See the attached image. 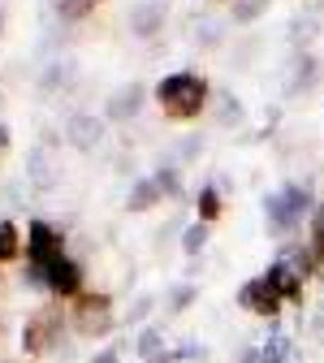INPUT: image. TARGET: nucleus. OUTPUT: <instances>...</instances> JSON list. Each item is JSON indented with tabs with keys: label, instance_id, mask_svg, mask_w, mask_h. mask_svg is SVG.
<instances>
[{
	"label": "nucleus",
	"instance_id": "7",
	"mask_svg": "<svg viewBox=\"0 0 324 363\" xmlns=\"http://www.w3.org/2000/svg\"><path fill=\"white\" fill-rule=\"evenodd\" d=\"M26 177H30L35 191H52L57 182H61V169L52 164V156L43 152V147H35V152L26 156Z\"/></svg>",
	"mask_w": 324,
	"mask_h": 363
},
{
	"label": "nucleus",
	"instance_id": "4",
	"mask_svg": "<svg viewBox=\"0 0 324 363\" xmlns=\"http://www.w3.org/2000/svg\"><path fill=\"white\" fill-rule=\"evenodd\" d=\"M100 134H104V121H100L96 113H74V117L65 121V139H69L78 152H96Z\"/></svg>",
	"mask_w": 324,
	"mask_h": 363
},
{
	"label": "nucleus",
	"instance_id": "9",
	"mask_svg": "<svg viewBox=\"0 0 324 363\" xmlns=\"http://www.w3.org/2000/svg\"><path fill=\"white\" fill-rule=\"evenodd\" d=\"M57 329H61V320L52 311H43V315H35V320L26 325V333H22V346L30 350V354H39V350H48V342L57 337Z\"/></svg>",
	"mask_w": 324,
	"mask_h": 363
},
{
	"label": "nucleus",
	"instance_id": "19",
	"mask_svg": "<svg viewBox=\"0 0 324 363\" xmlns=\"http://www.w3.org/2000/svg\"><path fill=\"white\" fill-rule=\"evenodd\" d=\"M311 251L324 259V203L315 208V220H311Z\"/></svg>",
	"mask_w": 324,
	"mask_h": 363
},
{
	"label": "nucleus",
	"instance_id": "1",
	"mask_svg": "<svg viewBox=\"0 0 324 363\" xmlns=\"http://www.w3.org/2000/svg\"><path fill=\"white\" fill-rule=\"evenodd\" d=\"M156 96H160V104H164L169 113L195 117L199 104H203V96H208V82H203L199 74H169V78L156 86Z\"/></svg>",
	"mask_w": 324,
	"mask_h": 363
},
{
	"label": "nucleus",
	"instance_id": "24",
	"mask_svg": "<svg viewBox=\"0 0 324 363\" xmlns=\"http://www.w3.org/2000/svg\"><path fill=\"white\" fill-rule=\"evenodd\" d=\"M191 298H195V290H191V286H177V290H173V298H169V307L177 311V307H186Z\"/></svg>",
	"mask_w": 324,
	"mask_h": 363
},
{
	"label": "nucleus",
	"instance_id": "8",
	"mask_svg": "<svg viewBox=\"0 0 324 363\" xmlns=\"http://www.w3.org/2000/svg\"><path fill=\"white\" fill-rule=\"evenodd\" d=\"M238 303L247 307V311H259V315H272L276 311V303H281V294H276L264 277L259 281H247L242 290H238Z\"/></svg>",
	"mask_w": 324,
	"mask_h": 363
},
{
	"label": "nucleus",
	"instance_id": "2",
	"mask_svg": "<svg viewBox=\"0 0 324 363\" xmlns=\"http://www.w3.org/2000/svg\"><path fill=\"white\" fill-rule=\"evenodd\" d=\"M311 208V191L307 186H281L276 195H268L264 199V216H268V230L272 234H286V230H294V225L303 220V212Z\"/></svg>",
	"mask_w": 324,
	"mask_h": 363
},
{
	"label": "nucleus",
	"instance_id": "6",
	"mask_svg": "<svg viewBox=\"0 0 324 363\" xmlns=\"http://www.w3.org/2000/svg\"><path fill=\"white\" fill-rule=\"evenodd\" d=\"M57 255H61V238L52 234V225L48 220H35L30 225V264L43 268V264L57 259Z\"/></svg>",
	"mask_w": 324,
	"mask_h": 363
},
{
	"label": "nucleus",
	"instance_id": "11",
	"mask_svg": "<svg viewBox=\"0 0 324 363\" xmlns=\"http://www.w3.org/2000/svg\"><path fill=\"white\" fill-rule=\"evenodd\" d=\"M104 307H108V298H86V303H82V311H78L82 333H108V329H113Z\"/></svg>",
	"mask_w": 324,
	"mask_h": 363
},
{
	"label": "nucleus",
	"instance_id": "3",
	"mask_svg": "<svg viewBox=\"0 0 324 363\" xmlns=\"http://www.w3.org/2000/svg\"><path fill=\"white\" fill-rule=\"evenodd\" d=\"M43 286L57 290V294H78L82 290V268L69 255H57V259L43 264Z\"/></svg>",
	"mask_w": 324,
	"mask_h": 363
},
{
	"label": "nucleus",
	"instance_id": "13",
	"mask_svg": "<svg viewBox=\"0 0 324 363\" xmlns=\"http://www.w3.org/2000/svg\"><path fill=\"white\" fill-rule=\"evenodd\" d=\"M160 195H164V191L156 186V177H138L134 191H130V199H125V208H130V212H143V208H152Z\"/></svg>",
	"mask_w": 324,
	"mask_h": 363
},
{
	"label": "nucleus",
	"instance_id": "5",
	"mask_svg": "<svg viewBox=\"0 0 324 363\" xmlns=\"http://www.w3.org/2000/svg\"><path fill=\"white\" fill-rule=\"evenodd\" d=\"M138 104H143V82H125V86H117L113 96H108L104 117L108 121H130L138 113Z\"/></svg>",
	"mask_w": 324,
	"mask_h": 363
},
{
	"label": "nucleus",
	"instance_id": "18",
	"mask_svg": "<svg viewBox=\"0 0 324 363\" xmlns=\"http://www.w3.org/2000/svg\"><path fill=\"white\" fill-rule=\"evenodd\" d=\"M138 354H147V359H156L160 354V329L152 325V329H143V337H138Z\"/></svg>",
	"mask_w": 324,
	"mask_h": 363
},
{
	"label": "nucleus",
	"instance_id": "28",
	"mask_svg": "<svg viewBox=\"0 0 324 363\" xmlns=\"http://www.w3.org/2000/svg\"><path fill=\"white\" fill-rule=\"evenodd\" d=\"M242 363H264V359H259V350H247V354H242Z\"/></svg>",
	"mask_w": 324,
	"mask_h": 363
},
{
	"label": "nucleus",
	"instance_id": "14",
	"mask_svg": "<svg viewBox=\"0 0 324 363\" xmlns=\"http://www.w3.org/2000/svg\"><path fill=\"white\" fill-rule=\"evenodd\" d=\"M290 350H294V346H290V337L272 329V337L259 346V359H264V363H286V359H290Z\"/></svg>",
	"mask_w": 324,
	"mask_h": 363
},
{
	"label": "nucleus",
	"instance_id": "10",
	"mask_svg": "<svg viewBox=\"0 0 324 363\" xmlns=\"http://www.w3.org/2000/svg\"><path fill=\"white\" fill-rule=\"evenodd\" d=\"M78 74V65H74V57H57L48 69L39 74V91H65L69 86V78Z\"/></svg>",
	"mask_w": 324,
	"mask_h": 363
},
{
	"label": "nucleus",
	"instance_id": "21",
	"mask_svg": "<svg viewBox=\"0 0 324 363\" xmlns=\"http://www.w3.org/2000/svg\"><path fill=\"white\" fill-rule=\"evenodd\" d=\"M238 117H242V104L229 100V96H220V121L229 125V121H238Z\"/></svg>",
	"mask_w": 324,
	"mask_h": 363
},
{
	"label": "nucleus",
	"instance_id": "20",
	"mask_svg": "<svg viewBox=\"0 0 324 363\" xmlns=\"http://www.w3.org/2000/svg\"><path fill=\"white\" fill-rule=\"evenodd\" d=\"M91 5H96V0H57V9H61L65 18H82Z\"/></svg>",
	"mask_w": 324,
	"mask_h": 363
},
{
	"label": "nucleus",
	"instance_id": "17",
	"mask_svg": "<svg viewBox=\"0 0 324 363\" xmlns=\"http://www.w3.org/2000/svg\"><path fill=\"white\" fill-rule=\"evenodd\" d=\"M264 5H268V0H234V18L238 22H251V18L264 13Z\"/></svg>",
	"mask_w": 324,
	"mask_h": 363
},
{
	"label": "nucleus",
	"instance_id": "25",
	"mask_svg": "<svg viewBox=\"0 0 324 363\" xmlns=\"http://www.w3.org/2000/svg\"><path fill=\"white\" fill-rule=\"evenodd\" d=\"M199 208H203V216H216V191H212V186L199 195Z\"/></svg>",
	"mask_w": 324,
	"mask_h": 363
},
{
	"label": "nucleus",
	"instance_id": "16",
	"mask_svg": "<svg viewBox=\"0 0 324 363\" xmlns=\"http://www.w3.org/2000/svg\"><path fill=\"white\" fill-rule=\"evenodd\" d=\"M203 242H208V225L199 220V225H191V230H186L181 247H186V255H199V251H203Z\"/></svg>",
	"mask_w": 324,
	"mask_h": 363
},
{
	"label": "nucleus",
	"instance_id": "26",
	"mask_svg": "<svg viewBox=\"0 0 324 363\" xmlns=\"http://www.w3.org/2000/svg\"><path fill=\"white\" fill-rule=\"evenodd\" d=\"M147 311H152V298H138V303H134V311H130V320H143Z\"/></svg>",
	"mask_w": 324,
	"mask_h": 363
},
{
	"label": "nucleus",
	"instance_id": "27",
	"mask_svg": "<svg viewBox=\"0 0 324 363\" xmlns=\"http://www.w3.org/2000/svg\"><path fill=\"white\" fill-rule=\"evenodd\" d=\"M113 359H117V350L108 346V350H100V354H96V359H91V363H113Z\"/></svg>",
	"mask_w": 324,
	"mask_h": 363
},
{
	"label": "nucleus",
	"instance_id": "15",
	"mask_svg": "<svg viewBox=\"0 0 324 363\" xmlns=\"http://www.w3.org/2000/svg\"><path fill=\"white\" fill-rule=\"evenodd\" d=\"M18 255V230L9 220H0V259H13Z\"/></svg>",
	"mask_w": 324,
	"mask_h": 363
},
{
	"label": "nucleus",
	"instance_id": "29",
	"mask_svg": "<svg viewBox=\"0 0 324 363\" xmlns=\"http://www.w3.org/2000/svg\"><path fill=\"white\" fill-rule=\"evenodd\" d=\"M5 143H9V130H5V125H0V147H5Z\"/></svg>",
	"mask_w": 324,
	"mask_h": 363
},
{
	"label": "nucleus",
	"instance_id": "22",
	"mask_svg": "<svg viewBox=\"0 0 324 363\" xmlns=\"http://www.w3.org/2000/svg\"><path fill=\"white\" fill-rule=\"evenodd\" d=\"M195 152H199V139H181L173 147V160H195Z\"/></svg>",
	"mask_w": 324,
	"mask_h": 363
},
{
	"label": "nucleus",
	"instance_id": "23",
	"mask_svg": "<svg viewBox=\"0 0 324 363\" xmlns=\"http://www.w3.org/2000/svg\"><path fill=\"white\" fill-rule=\"evenodd\" d=\"M156 186H160L164 195H173V191H177V173H173V169H156Z\"/></svg>",
	"mask_w": 324,
	"mask_h": 363
},
{
	"label": "nucleus",
	"instance_id": "12",
	"mask_svg": "<svg viewBox=\"0 0 324 363\" xmlns=\"http://www.w3.org/2000/svg\"><path fill=\"white\" fill-rule=\"evenodd\" d=\"M160 22H164V9L152 5V0H147V5H134V9H130V30H134V35H156Z\"/></svg>",
	"mask_w": 324,
	"mask_h": 363
}]
</instances>
